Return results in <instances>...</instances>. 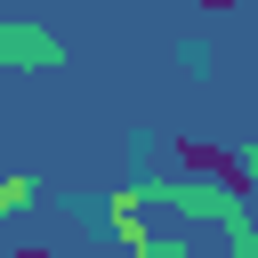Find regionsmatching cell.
<instances>
[{"label":"cell","mask_w":258,"mask_h":258,"mask_svg":"<svg viewBox=\"0 0 258 258\" xmlns=\"http://www.w3.org/2000/svg\"><path fill=\"white\" fill-rule=\"evenodd\" d=\"M169 161H177L185 177L226 185L234 202H250V194H258V169H250V161H234V153H226V145H210V137H169Z\"/></svg>","instance_id":"obj_1"},{"label":"cell","mask_w":258,"mask_h":258,"mask_svg":"<svg viewBox=\"0 0 258 258\" xmlns=\"http://www.w3.org/2000/svg\"><path fill=\"white\" fill-rule=\"evenodd\" d=\"M48 56H56V40H48V32H32V24H0V64H16V73H24V64H48Z\"/></svg>","instance_id":"obj_2"},{"label":"cell","mask_w":258,"mask_h":258,"mask_svg":"<svg viewBox=\"0 0 258 258\" xmlns=\"http://www.w3.org/2000/svg\"><path fill=\"white\" fill-rule=\"evenodd\" d=\"M202 8H234V0H202Z\"/></svg>","instance_id":"obj_3"}]
</instances>
